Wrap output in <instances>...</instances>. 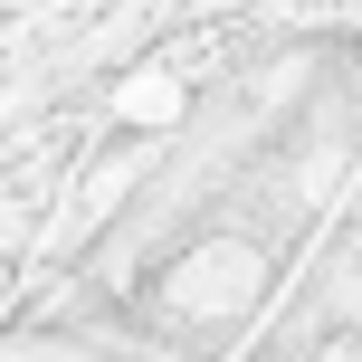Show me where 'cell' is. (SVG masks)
I'll return each instance as SVG.
<instances>
[{"instance_id": "1", "label": "cell", "mask_w": 362, "mask_h": 362, "mask_svg": "<svg viewBox=\"0 0 362 362\" xmlns=\"http://www.w3.org/2000/svg\"><path fill=\"white\" fill-rule=\"evenodd\" d=\"M163 296L181 315H200V325H219V315H238L257 296V248L248 238H200V248H181V267L163 276Z\"/></svg>"}]
</instances>
